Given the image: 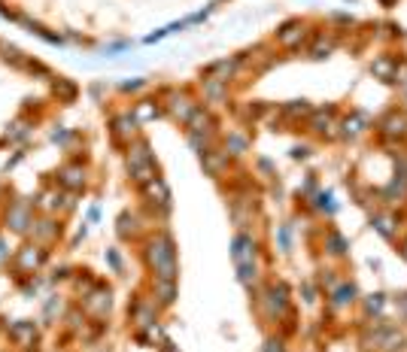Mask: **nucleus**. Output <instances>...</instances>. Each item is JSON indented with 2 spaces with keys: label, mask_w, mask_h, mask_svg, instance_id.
I'll list each match as a JSON object with an SVG mask.
<instances>
[{
  "label": "nucleus",
  "mask_w": 407,
  "mask_h": 352,
  "mask_svg": "<svg viewBox=\"0 0 407 352\" xmlns=\"http://www.w3.org/2000/svg\"><path fill=\"white\" fill-rule=\"evenodd\" d=\"M265 352H283V344H280V340H267Z\"/></svg>",
  "instance_id": "nucleus-3"
},
{
  "label": "nucleus",
  "mask_w": 407,
  "mask_h": 352,
  "mask_svg": "<svg viewBox=\"0 0 407 352\" xmlns=\"http://www.w3.org/2000/svg\"><path fill=\"white\" fill-rule=\"evenodd\" d=\"M149 264L155 267V271L161 273V280H173V249H171V240H155L152 243V252H149Z\"/></svg>",
  "instance_id": "nucleus-1"
},
{
  "label": "nucleus",
  "mask_w": 407,
  "mask_h": 352,
  "mask_svg": "<svg viewBox=\"0 0 407 352\" xmlns=\"http://www.w3.org/2000/svg\"><path fill=\"white\" fill-rule=\"evenodd\" d=\"M13 340H15V344L22 346V349H31L34 340H36L34 325H27V322H25V325H15V328H13Z\"/></svg>",
  "instance_id": "nucleus-2"
}]
</instances>
